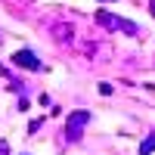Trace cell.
I'll use <instances>...</instances> for the list:
<instances>
[{"mask_svg": "<svg viewBox=\"0 0 155 155\" xmlns=\"http://www.w3.org/2000/svg\"><path fill=\"white\" fill-rule=\"evenodd\" d=\"M6 152H9V146H6V143H0V155H6Z\"/></svg>", "mask_w": 155, "mask_h": 155, "instance_id": "52a82bcc", "label": "cell"}, {"mask_svg": "<svg viewBox=\"0 0 155 155\" xmlns=\"http://www.w3.org/2000/svg\"><path fill=\"white\" fill-rule=\"evenodd\" d=\"M149 12H152V19H155V0H149Z\"/></svg>", "mask_w": 155, "mask_h": 155, "instance_id": "ba28073f", "label": "cell"}, {"mask_svg": "<svg viewBox=\"0 0 155 155\" xmlns=\"http://www.w3.org/2000/svg\"><path fill=\"white\" fill-rule=\"evenodd\" d=\"M12 62H16L19 68H28V71H41L44 68V62L34 56V50H19V53L12 56Z\"/></svg>", "mask_w": 155, "mask_h": 155, "instance_id": "3957f363", "label": "cell"}, {"mask_svg": "<svg viewBox=\"0 0 155 155\" xmlns=\"http://www.w3.org/2000/svg\"><path fill=\"white\" fill-rule=\"evenodd\" d=\"M96 22L102 25V28H109V31H127V34H137V31H140L134 22L118 19V16H112V12H106V9H99V12H96Z\"/></svg>", "mask_w": 155, "mask_h": 155, "instance_id": "6da1fadb", "label": "cell"}, {"mask_svg": "<svg viewBox=\"0 0 155 155\" xmlns=\"http://www.w3.org/2000/svg\"><path fill=\"white\" fill-rule=\"evenodd\" d=\"M102 3H109V0H102Z\"/></svg>", "mask_w": 155, "mask_h": 155, "instance_id": "9c48e42d", "label": "cell"}, {"mask_svg": "<svg viewBox=\"0 0 155 155\" xmlns=\"http://www.w3.org/2000/svg\"><path fill=\"white\" fill-rule=\"evenodd\" d=\"M41 124H44V118H34V121L28 124V130H31V134H37V130H41Z\"/></svg>", "mask_w": 155, "mask_h": 155, "instance_id": "8992f818", "label": "cell"}, {"mask_svg": "<svg viewBox=\"0 0 155 155\" xmlns=\"http://www.w3.org/2000/svg\"><path fill=\"white\" fill-rule=\"evenodd\" d=\"M56 31H59V34H56V37H59V41H68V31H71V28H68V25H59V28H56Z\"/></svg>", "mask_w": 155, "mask_h": 155, "instance_id": "5b68a950", "label": "cell"}, {"mask_svg": "<svg viewBox=\"0 0 155 155\" xmlns=\"http://www.w3.org/2000/svg\"><path fill=\"white\" fill-rule=\"evenodd\" d=\"M152 152H155V137H149V140L140 143V155H152Z\"/></svg>", "mask_w": 155, "mask_h": 155, "instance_id": "277c9868", "label": "cell"}, {"mask_svg": "<svg viewBox=\"0 0 155 155\" xmlns=\"http://www.w3.org/2000/svg\"><path fill=\"white\" fill-rule=\"evenodd\" d=\"M90 121V112H74L71 118H68V124H65V137L71 140V143H78V140L84 137V124Z\"/></svg>", "mask_w": 155, "mask_h": 155, "instance_id": "7a4b0ae2", "label": "cell"}]
</instances>
